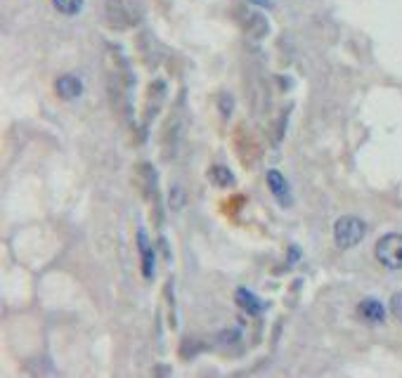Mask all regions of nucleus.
Here are the masks:
<instances>
[{"mask_svg":"<svg viewBox=\"0 0 402 378\" xmlns=\"http://www.w3.org/2000/svg\"><path fill=\"white\" fill-rule=\"evenodd\" d=\"M391 312H393V317H398L402 322V293H396V296L391 298Z\"/></svg>","mask_w":402,"mask_h":378,"instance_id":"nucleus-11","label":"nucleus"},{"mask_svg":"<svg viewBox=\"0 0 402 378\" xmlns=\"http://www.w3.org/2000/svg\"><path fill=\"white\" fill-rule=\"evenodd\" d=\"M83 3L86 0H52V7L59 14H64V17H76L83 10Z\"/></svg>","mask_w":402,"mask_h":378,"instance_id":"nucleus-9","label":"nucleus"},{"mask_svg":"<svg viewBox=\"0 0 402 378\" xmlns=\"http://www.w3.org/2000/svg\"><path fill=\"white\" fill-rule=\"evenodd\" d=\"M374 253H376V260L381 262L386 270H402V234L400 232L383 234V237L376 241Z\"/></svg>","mask_w":402,"mask_h":378,"instance_id":"nucleus-2","label":"nucleus"},{"mask_svg":"<svg viewBox=\"0 0 402 378\" xmlns=\"http://www.w3.org/2000/svg\"><path fill=\"white\" fill-rule=\"evenodd\" d=\"M234 302H237L239 310H244L248 317H258L268 310V302L258 298L253 291L244 289V286H239V289L234 291Z\"/></svg>","mask_w":402,"mask_h":378,"instance_id":"nucleus-3","label":"nucleus"},{"mask_svg":"<svg viewBox=\"0 0 402 378\" xmlns=\"http://www.w3.org/2000/svg\"><path fill=\"white\" fill-rule=\"evenodd\" d=\"M265 183H268L272 196L282 203V206H289L291 203V189H289V183H286V178L279 173L277 168H270L265 173Z\"/></svg>","mask_w":402,"mask_h":378,"instance_id":"nucleus-4","label":"nucleus"},{"mask_svg":"<svg viewBox=\"0 0 402 378\" xmlns=\"http://www.w3.org/2000/svg\"><path fill=\"white\" fill-rule=\"evenodd\" d=\"M208 180L216 187H232L234 185L232 170L225 168V165H211V168H208Z\"/></svg>","mask_w":402,"mask_h":378,"instance_id":"nucleus-8","label":"nucleus"},{"mask_svg":"<svg viewBox=\"0 0 402 378\" xmlns=\"http://www.w3.org/2000/svg\"><path fill=\"white\" fill-rule=\"evenodd\" d=\"M358 315H360V320L367 324H383L386 322V305L376 298H365V300H360Z\"/></svg>","mask_w":402,"mask_h":378,"instance_id":"nucleus-6","label":"nucleus"},{"mask_svg":"<svg viewBox=\"0 0 402 378\" xmlns=\"http://www.w3.org/2000/svg\"><path fill=\"white\" fill-rule=\"evenodd\" d=\"M367 234V225L362 218L358 215H343L338 218L336 225H333V241H336L338 248H353L358 246Z\"/></svg>","mask_w":402,"mask_h":378,"instance_id":"nucleus-1","label":"nucleus"},{"mask_svg":"<svg viewBox=\"0 0 402 378\" xmlns=\"http://www.w3.org/2000/svg\"><path fill=\"white\" fill-rule=\"evenodd\" d=\"M138 248H140V260H142V275H145V279H151L154 277L156 248H154V244H149L145 230L138 232Z\"/></svg>","mask_w":402,"mask_h":378,"instance_id":"nucleus-5","label":"nucleus"},{"mask_svg":"<svg viewBox=\"0 0 402 378\" xmlns=\"http://www.w3.org/2000/svg\"><path fill=\"white\" fill-rule=\"evenodd\" d=\"M232 107H234V102H232L230 95H223V97H220V111H223V116H230Z\"/></svg>","mask_w":402,"mask_h":378,"instance_id":"nucleus-12","label":"nucleus"},{"mask_svg":"<svg viewBox=\"0 0 402 378\" xmlns=\"http://www.w3.org/2000/svg\"><path fill=\"white\" fill-rule=\"evenodd\" d=\"M248 3H251V5H258V7H268V10L272 7V0H248Z\"/></svg>","mask_w":402,"mask_h":378,"instance_id":"nucleus-13","label":"nucleus"},{"mask_svg":"<svg viewBox=\"0 0 402 378\" xmlns=\"http://www.w3.org/2000/svg\"><path fill=\"white\" fill-rule=\"evenodd\" d=\"M183 189L180 187H176V189H171V206H173V210H180L183 208Z\"/></svg>","mask_w":402,"mask_h":378,"instance_id":"nucleus-10","label":"nucleus"},{"mask_svg":"<svg viewBox=\"0 0 402 378\" xmlns=\"http://www.w3.org/2000/svg\"><path fill=\"white\" fill-rule=\"evenodd\" d=\"M55 90H57V95L62 97V100L71 102V100H76V97H81V93H83V83H81L79 76L64 73V76H59V78H57Z\"/></svg>","mask_w":402,"mask_h":378,"instance_id":"nucleus-7","label":"nucleus"}]
</instances>
